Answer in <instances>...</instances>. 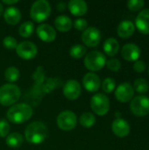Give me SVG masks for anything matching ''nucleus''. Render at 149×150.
<instances>
[{"mask_svg":"<svg viewBox=\"0 0 149 150\" xmlns=\"http://www.w3.org/2000/svg\"><path fill=\"white\" fill-rule=\"evenodd\" d=\"M33 114V110L31 105L25 103H20L11 105L7 112V120L14 124H21L32 118Z\"/></svg>","mask_w":149,"mask_h":150,"instance_id":"1","label":"nucleus"},{"mask_svg":"<svg viewBox=\"0 0 149 150\" xmlns=\"http://www.w3.org/2000/svg\"><path fill=\"white\" fill-rule=\"evenodd\" d=\"M10 133V125L6 120L1 119L0 120V137L4 138L7 137Z\"/></svg>","mask_w":149,"mask_h":150,"instance_id":"32","label":"nucleus"},{"mask_svg":"<svg viewBox=\"0 0 149 150\" xmlns=\"http://www.w3.org/2000/svg\"><path fill=\"white\" fill-rule=\"evenodd\" d=\"M112 130L113 134L120 138L126 137L130 133V125L124 119H116L112 124Z\"/></svg>","mask_w":149,"mask_h":150,"instance_id":"16","label":"nucleus"},{"mask_svg":"<svg viewBox=\"0 0 149 150\" xmlns=\"http://www.w3.org/2000/svg\"><path fill=\"white\" fill-rule=\"evenodd\" d=\"M4 77L5 79L10 83H14L18 81L19 78V70L16 67H9L5 69L4 72Z\"/></svg>","mask_w":149,"mask_h":150,"instance_id":"28","label":"nucleus"},{"mask_svg":"<svg viewBox=\"0 0 149 150\" xmlns=\"http://www.w3.org/2000/svg\"><path fill=\"white\" fill-rule=\"evenodd\" d=\"M68 8L74 16H83L88 11V4L83 0H70L68 3Z\"/></svg>","mask_w":149,"mask_h":150,"instance_id":"18","label":"nucleus"},{"mask_svg":"<svg viewBox=\"0 0 149 150\" xmlns=\"http://www.w3.org/2000/svg\"><path fill=\"white\" fill-rule=\"evenodd\" d=\"M2 3L4 4H7V5H11V4H15L18 3V0H3Z\"/></svg>","mask_w":149,"mask_h":150,"instance_id":"37","label":"nucleus"},{"mask_svg":"<svg viewBox=\"0 0 149 150\" xmlns=\"http://www.w3.org/2000/svg\"><path fill=\"white\" fill-rule=\"evenodd\" d=\"M24 142V138L22 134H20L18 132L9 134L8 136L6 137L5 143L7 146H9L11 149H18L19 148Z\"/></svg>","mask_w":149,"mask_h":150,"instance_id":"23","label":"nucleus"},{"mask_svg":"<svg viewBox=\"0 0 149 150\" xmlns=\"http://www.w3.org/2000/svg\"><path fill=\"white\" fill-rule=\"evenodd\" d=\"M82 40L85 46L89 47H95L101 40V33L97 27H88L82 34Z\"/></svg>","mask_w":149,"mask_h":150,"instance_id":"10","label":"nucleus"},{"mask_svg":"<svg viewBox=\"0 0 149 150\" xmlns=\"http://www.w3.org/2000/svg\"><path fill=\"white\" fill-rule=\"evenodd\" d=\"M51 14V5L47 0L35 1L30 10L31 18L37 22L41 23L48 18Z\"/></svg>","mask_w":149,"mask_h":150,"instance_id":"4","label":"nucleus"},{"mask_svg":"<svg viewBox=\"0 0 149 150\" xmlns=\"http://www.w3.org/2000/svg\"><path fill=\"white\" fill-rule=\"evenodd\" d=\"M38 37L44 42L50 43L56 39L55 29L48 24H41L36 29Z\"/></svg>","mask_w":149,"mask_h":150,"instance_id":"13","label":"nucleus"},{"mask_svg":"<svg viewBox=\"0 0 149 150\" xmlns=\"http://www.w3.org/2000/svg\"><path fill=\"white\" fill-rule=\"evenodd\" d=\"M106 64V58L100 51H91L84 58V66L87 69L95 72L101 70Z\"/></svg>","mask_w":149,"mask_h":150,"instance_id":"5","label":"nucleus"},{"mask_svg":"<svg viewBox=\"0 0 149 150\" xmlns=\"http://www.w3.org/2000/svg\"><path fill=\"white\" fill-rule=\"evenodd\" d=\"M122 57L128 62H136L141 56L140 47L133 43H127L121 49Z\"/></svg>","mask_w":149,"mask_h":150,"instance_id":"15","label":"nucleus"},{"mask_svg":"<svg viewBox=\"0 0 149 150\" xmlns=\"http://www.w3.org/2000/svg\"><path fill=\"white\" fill-rule=\"evenodd\" d=\"M4 18L5 22L9 25H14L19 23L21 19V12L17 7L10 6L5 9L4 11Z\"/></svg>","mask_w":149,"mask_h":150,"instance_id":"19","label":"nucleus"},{"mask_svg":"<svg viewBox=\"0 0 149 150\" xmlns=\"http://www.w3.org/2000/svg\"><path fill=\"white\" fill-rule=\"evenodd\" d=\"M56 8H57V10H58V11H65V10L68 8V4H67L66 3H64V2H60V3H58V4H57Z\"/></svg>","mask_w":149,"mask_h":150,"instance_id":"36","label":"nucleus"},{"mask_svg":"<svg viewBox=\"0 0 149 150\" xmlns=\"http://www.w3.org/2000/svg\"><path fill=\"white\" fill-rule=\"evenodd\" d=\"M130 109L138 117H144L149 113V98L147 96L140 95L132 99Z\"/></svg>","mask_w":149,"mask_h":150,"instance_id":"8","label":"nucleus"},{"mask_svg":"<svg viewBox=\"0 0 149 150\" xmlns=\"http://www.w3.org/2000/svg\"><path fill=\"white\" fill-rule=\"evenodd\" d=\"M133 69L137 73H142L146 69V64L143 61H136L133 64Z\"/></svg>","mask_w":149,"mask_h":150,"instance_id":"35","label":"nucleus"},{"mask_svg":"<svg viewBox=\"0 0 149 150\" xmlns=\"http://www.w3.org/2000/svg\"><path fill=\"white\" fill-rule=\"evenodd\" d=\"M145 5L143 0H130L127 2V8L132 11H138L141 10Z\"/></svg>","mask_w":149,"mask_h":150,"instance_id":"30","label":"nucleus"},{"mask_svg":"<svg viewBox=\"0 0 149 150\" xmlns=\"http://www.w3.org/2000/svg\"><path fill=\"white\" fill-rule=\"evenodd\" d=\"M90 107L93 112L99 116H104L110 110V100L105 94L97 93L90 99Z\"/></svg>","mask_w":149,"mask_h":150,"instance_id":"6","label":"nucleus"},{"mask_svg":"<svg viewBox=\"0 0 149 150\" xmlns=\"http://www.w3.org/2000/svg\"><path fill=\"white\" fill-rule=\"evenodd\" d=\"M133 90L141 94H144V93L148 92L149 90L148 82L144 78L136 79L133 83Z\"/></svg>","mask_w":149,"mask_h":150,"instance_id":"27","label":"nucleus"},{"mask_svg":"<svg viewBox=\"0 0 149 150\" xmlns=\"http://www.w3.org/2000/svg\"><path fill=\"white\" fill-rule=\"evenodd\" d=\"M134 30H135V26L132 21L123 20L119 25V26L117 28V33L120 38L127 39V38H130L133 34Z\"/></svg>","mask_w":149,"mask_h":150,"instance_id":"20","label":"nucleus"},{"mask_svg":"<svg viewBox=\"0 0 149 150\" xmlns=\"http://www.w3.org/2000/svg\"><path fill=\"white\" fill-rule=\"evenodd\" d=\"M115 87H116L115 80L111 77L105 78L102 83V89L106 93H112L115 90Z\"/></svg>","mask_w":149,"mask_h":150,"instance_id":"29","label":"nucleus"},{"mask_svg":"<svg viewBox=\"0 0 149 150\" xmlns=\"http://www.w3.org/2000/svg\"><path fill=\"white\" fill-rule=\"evenodd\" d=\"M47 127L41 121L30 123L25 130V138L31 144H41L47 139Z\"/></svg>","mask_w":149,"mask_h":150,"instance_id":"2","label":"nucleus"},{"mask_svg":"<svg viewBox=\"0 0 149 150\" xmlns=\"http://www.w3.org/2000/svg\"><path fill=\"white\" fill-rule=\"evenodd\" d=\"M54 25L60 32H68L71 29L73 22L69 17L66 15H60L54 19Z\"/></svg>","mask_w":149,"mask_h":150,"instance_id":"21","label":"nucleus"},{"mask_svg":"<svg viewBox=\"0 0 149 150\" xmlns=\"http://www.w3.org/2000/svg\"><path fill=\"white\" fill-rule=\"evenodd\" d=\"M17 54L24 60H32L38 54L37 46L31 41H22L16 47Z\"/></svg>","mask_w":149,"mask_h":150,"instance_id":"9","label":"nucleus"},{"mask_svg":"<svg viewBox=\"0 0 149 150\" xmlns=\"http://www.w3.org/2000/svg\"><path fill=\"white\" fill-rule=\"evenodd\" d=\"M115 116L117 117L116 119H120V116H121V114H120L119 112H116V114H115Z\"/></svg>","mask_w":149,"mask_h":150,"instance_id":"39","label":"nucleus"},{"mask_svg":"<svg viewBox=\"0 0 149 150\" xmlns=\"http://www.w3.org/2000/svg\"><path fill=\"white\" fill-rule=\"evenodd\" d=\"M3 45L5 48L9 49V50H12V49H16L17 46H18V42L17 40L12 37V36H6L4 40H3Z\"/></svg>","mask_w":149,"mask_h":150,"instance_id":"31","label":"nucleus"},{"mask_svg":"<svg viewBox=\"0 0 149 150\" xmlns=\"http://www.w3.org/2000/svg\"><path fill=\"white\" fill-rule=\"evenodd\" d=\"M62 92L68 100H76L80 97L82 88L79 82L76 80H68L65 83Z\"/></svg>","mask_w":149,"mask_h":150,"instance_id":"12","label":"nucleus"},{"mask_svg":"<svg viewBox=\"0 0 149 150\" xmlns=\"http://www.w3.org/2000/svg\"><path fill=\"white\" fill-rule=\"evenodd\" d=\"M4 14V5L0 3V17Z\"/></svg>","mask_w":149,"mask_h":150,"instance_id":"38","label":"nucleus"},{"mask_svg":"<svg viewBox=\"0 0 149 150\" xmlns=\"http://www.w3.org/2000/svg\"><path fill=\"white\" fill-rule=\"evenodd\" d=\"M148 74H149V69H148Z\"/></svg>","mask_w":149,"mask_h":150,"instance_id":"40","label":"nucleus"},{"mask_svg":"<svg viewBox=\"0 0 149 150\" xmlns=\"http://www.w3.org/2000/svg\"><path fill=\"white\" fill-rule=\"evenodd\" d=\"M20 89L12 83H6L0 87V104L3 106L13 105L20 98Z\"/></svg>","mask_w":149,"mask_h":150,"instance_id":"3","label":"nucleus"},{"mask_svg":"<svg viewBox=\"0 0 149 150\" xmlns=\"http://www.w3.org/2000/svg\"><path fill=\"white\" fill-rule=\"evenodd\" d=\"M34 32V25L31 21H25L22 23L18 28V33L24 38H28L32 36Z\"/></svg>","mask_w":149,"mask_h":150,"instance_id":"25","label":"nucleus"},{"mask_svg":"<svg viewBox=\"0 0 149 150\" xmlns=\"http://www.w3.org/2000/svg\"><path fill=\"white\" fill-rule=\"evenodd\" d=\"M86 52H87V49L84 46L80 45V44H76V45H74L70 47L69 55L75 59H81L82 57H83L85 55Z\"/></svg>","mask_w":149,"mask_h":150,"instance_id":"26","label":"nucleus"},{"mask_svg":"<svg viewBox=\"0 0 149 150\" xmlns=\"http://www.w3.org/2000/svg\"><path fill=\"white\" fill-rule=\"evenodd\" d=\"M134 95L133 87L129 83H120L116 91H115V97L118 101L121 103H127L131 101Z\"/></svg>","mask_w":149,"mask_h":150,"instance_id":"11","label":"nucleus"},{"mask_svg":"<svg viewBox=\"0 0 149 150\" xmlns=\"http://www.w3.org/2000/svg\"><path fill=\"white\" fill-rule=\"evenodd\" d=\"M135 25L140 33L149 34V9H145L138 14L135 19Z\"/></svg>","mask_w":149,"mask_h":150,"instance_id":"17","label":"nucleus"},{"mask_svg":"<svg viewBox=\"0 0 149 150\" xmlns=\"http://www.w3.org/2000/svg\"><path fill=\"white\" fill-rule=\"evenodd\" d=\"M104 51L108 56H114L118 54L119 50V41L114 38L107 39L104 43Z\"/></svg>","mask_w":149,"mask_h":150,"instance_id":"22","label":"nucleus"},{"mask_svg":"<svg viewBox=\"0 0 149 150\" xmlns=\"http://www.w3.org/2000/svg\"><path fill=\"white\" fill-rule=\"evenodd\" d=\"M83 84L87 91L96 92L99 90L101 86V80L97 74L93 72H89L84 75L83 78Z\"/></svg>","mask_w":149,"mask_h":150,"instance_id":"14","label":"nucleus"},{"mask_svg":"<svg viewBox=\"0 0 149 150\" xmlns=\"http://www.w3.org/2000/svg\"><path fill=\"white\" fill-rule=\"evenodd\" d=\"M56 123L60 129L63 131H70L76 127L77 117L72 111H62L57 116Z\"/></svg>","mask_w":149,"mask_h":150,"instance_id":"7","label":"nucleus"},{"mask_svg":"<svg viewBox=\"0 0 149 150\" xmlns=\"http://www.w3.org/2000/svg\"><path fill=\"white\" fill-rule=\"evenodd\" d=\"M74 26L78 31H84L88 28L87 20L84 18H77L74 22Z\"/></svg>","mask_w":149,"mask_h":150,"instance_id":"34","label":"nucleus"},{"mask_svg":"<svg viewBox=\"0 0 149 150\" xmlns=\"http://www.w3.org/2000/svg\"><path fill=\"white\" fill-rule=\"evenodd\" d=\"M79 122L82 127H83L85 128H90L96 123V117L92 112H83L80 116Z\"/></svg>","mask_w":149,"mask_h":150,"instance_id":"24","label":"nucleus"},{"mask_svg":"<svg viewBox=\"0 0 149 150\" xmlns=\"http://www.w3.org/2000/svg\"><path fill=\"white\" fill-rule=\"evenodd\" d=\"M105 65L110 70L113 72H117L121 69V63L118 59H110L109 61H106Z\"/></svg>","mask_w":149,"mask_h":150,"instance_id":"33","label":"nucleus"}]
</instances>
